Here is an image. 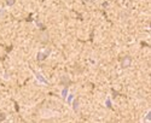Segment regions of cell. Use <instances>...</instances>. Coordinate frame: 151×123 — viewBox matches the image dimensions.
<instances>
[{
  "label": "cell",
  "mask_w": 151,
  "mask_h": 123,
  "mask_svg": "<svg viewBox=\"0 0 151 123\" xmlns=\"http://www.w3.org/2000/svg\"><path fill=\"white\" fill-rule=\"evenodd\" d=\"M9 4H12V0H9V1H7Z\"/></svg>",
  "instance_id": "7a4b0ae2"
},
{
  "label": "cell",
  "mask_w": 151,
  "mask_h": 123,
  "mask_svg": "<svg viewBox=\"0 0 151 123\" xmlns=\"http://www.w3.org/2000/svg\"><path fill=\"white\" fill-rule=\"evenodd\" d=\"M4 13H5V11H4L3 9H0V16H3Z\"/></svg>",
  "instance_id": "6da1fadb"
}]
</instances>
